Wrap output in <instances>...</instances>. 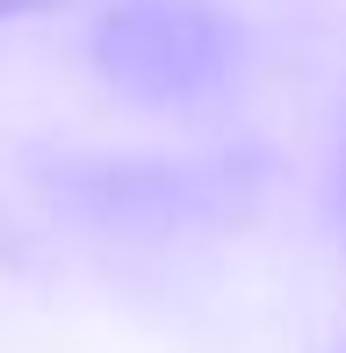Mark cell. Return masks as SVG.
Masks as SVG:
<instances>
[{
    "mask_svg": "<svg viewBox=\"0 0 346 353\" xmlns=\"http://www.w3.org/2000/svg\"><path fill=\"white\" fill-rule=\"evenodd\" d=\"M339 223H346V152H339Z\"/></svg>",
    "mask_w": 346,
    "mask_h": 353,
    "instance_id": "3",
    "label": "cell"
},
{
    "mask_svg": "<svg viewBox=\"0 0 346 353\" xmlns=\"http://www.w3.org/2000/svg\"><path fill=\"white\" fill-rule=\"evenodd\" d=\"M51 8H72V0H0V14H51Z\"/></svg>",
    "mask_w": 346,
    "mask_h": 353,
    "instance_id": "2",
    "label": "cell"
},
{
    "mask_svg": "<svg viewBox=\"0 0 346 353\" xmlns=\"http://www.w3.org/2000/svg\"><path fill=\"white\" fill-rule=\"evenodd\" d=\"M116 87L145 101H187L231 72V29L202 0H123L94 37Z\"/></svg>",
    "mask_w": 346,
    "mask_h": 353,
    "instance_id": "1",
    "label": "cell"
}]
</instances>
